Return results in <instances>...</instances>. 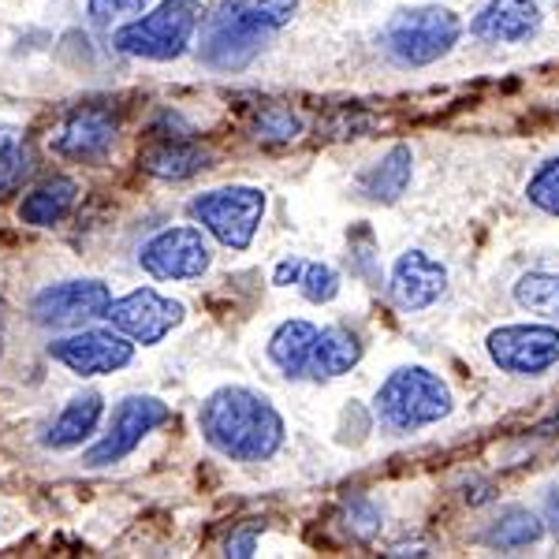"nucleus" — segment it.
<instances>
[{
    "instance_id": "f257e3e1",
    "label": "nucleus",
    "mask_w": 559,
    "mask_h": 559,
    "mask_svg": "<svg viewBox=\"0 0 559 559\" xmlns=\"http://www.w3.org/2000/svg\"><path fill=\"white\" fill-rule=\"evenodd\" d=\"M205 444L236 463H265L284 448V418L265 395L250 388H216L198 411Z\"/></svg>"
},
{
    "instance_id": "f03ea898",
    "label": "nucleus",
    "mask_w": 559,
    "mask_h": 559,
    "mask_svg": "<svg viewBox=\"0 0 559 559\" xmlns=\"http://www.w3.org/2000/svg\"><path fill=\"white\" fill-rule=\"evenodd\" d=\"M299 12V0H221L202 20L198 57L213 71H239L265 49L269 34L287 26Z\"/></svg>"
},
{
    "instance_id": "7ed1b4c3",
    "label": "nucleus",
    "mask_w": 559,
    "mask_h": 559,
    "mask_svg": "<svg viewBox=\"0 0 559 559\" xmlns=\"http://www.w3.org/2000/svg\"><path fill=\"white\" fill-rule=\"evenodd\" d=\"M455 407L452 388L440 373L426 366H400L388 373V381L377 388L373 411L384 429L392 432H418L426 426H437Z\"/></svg>"
},
{
    "instance_id": "20e7f679",
    "label": "nucleus",
    "mask_w": 559,
    "mask_h": 559,
    "mask_svg": "<svg viewBox=\"0 0 559 559\" xmlns=\"http://www.w3.org/2000/svg\"><path fill=\"white\" fill-rule=\"evenodd\" d=\"M463 38V20L452 8L426 4L403 8L384 23V52L403 68H426L452 52V45Z\"/></svg>"
},
{
    "instance_id": "39448f33",
    "label": "nucleus",
    "mask_w": 559,
    "mask_h": 559,
    "mask_svg": "<svg viewBox=\"0 0 559 559\" xmlns=\"http://www.w3.org/2000/svg\"><path fill=\"white\" fill-rule=\"evenodd\" d=\"M202 0H160L142 20H131L116 31V49L142 60H176L202 26Z\"/></svg>"
},
{
    "instance_id": "423d86ee",
    "label": "nucleus",
    "mask_w": 559,
    "mask_h": 559,
    "mask_svg": "<svg viewBox=\"0 0 559 559\" xmlns=\"http://www.w3.org/2000/svg\"><path fill=\"white\" fill-rule=\"evenodd\" d=\"M191 216L205 231L231 250H247L265 216V191L261 187H216L191 202Z\"/></svg>"
},
{
    "instance_id": "0eeeda50",
    "label": "nucleus",
    "mask_w": 559,
    "mask_h": 559,
    "mask_svg": "<svg viewBox=\"0 0 559 559\" xmlns=\"http://www.w3.org/2000/svg\"><path fill=\"white\" fill-rule=\"evenodd\" d=\"M492 366L511 377H540L559 366V329L552 324H500L485 340Z\"/></svg>"
},
{
    "instance_id": "6e6552de",
    "label": "nucleus",
    "mask_w": 559,
    "mask_h": 559,
    "mask_svg": "<svg viewBox=\"0 0 559 559\" xmlns=\"http://www.w3.org/2000/svg\"><path fill=\"white\" fill-rule=\"evenodd\" d=\"M168 418H173V411H168V403H160L157 395H128V400H120V407L112 411L105 437L83 455V463L86 466L120 463V459H128L153 429L165 426Z\"/></svg>"
},
{
    "instance_id": "1a4fd4ad",
    "label": "nucleus",
    "mask_w": 559,
    "mask_h": 559,
    "mask_svg": "<svg viewBox=\"0 0 559 559\" xmlns=\"http://www.w3.org/2000/svg\"><path fill=\"white\" fill-rule=\"evenodd\" d=\"M139 265L153 280H198L202 273H210L213 250L210 239L202 236V228L179 224V228H165L150 242H142Z\"/></svg>"
},
{
    "instance_id": "9d476101",
    "label": "nucleus",
    "mask_w": 559,
    "mask_h": 559,
    "mask_svg": "<svg viewBox=\"0 0 559 559\" xmlns=\"http://www.w3.org/2000/svg\"><path fill=\"white\" fill-rule=\"evenodd\" d=\"M112 292L102 280H64L38 292V299L31 302V318L41 329H79L86 321H97L108 313Z\"/></svg>"
},
{
    "instance_id": "9b49d317",
    "label": "nucleus",
    "mask_w": 559,
    "mask_h": 559,
    "mask_svg": "<svg viewBox=\"0 0 559 559\" xmlns=\"http://www.w3.org/2000/svg\"><path fill=\"white\" fill-rule=\"evenodd\" d=\"M183 313H187L183 302L165 299V295L153 292V287H139V292H128L123 299L108 302L105 321L112 324V329H120L123 336H131L134 344L153 347L183 321Z\"/></svg>"
},
{
    "instance_id": "f8f14e48",
    "label": "nucleus",
    "mask_w": 559,
    "mask_h": 559,
    "mask_svg": "<svg viewBox=\"0 0 559 559\" xmlns=\"http://www.w3.org/2000/svg\"><path fill=\"white\" fill-rule=\"evenodd\" d=\"M49 355L79 377H105V373H116V369L131 366L134 340L123 336L120 329H83V332H75V336L52 340Z\"/></svg>"
},
{
    "instance_id": "ddd939ff",
    "label": "nucleus",
    "mask_w": 559,
    "mask_h": 559,
    "mask_svg": "<svg viewBox=\"0 0 559 559\" xmlns=\"http://www.w3.org/2000/svg\"><path fill=\"white\" fill-rule=\"evenodd\" d=\"M448 292V269L426 250H407L392 265V280H388V295L400 310L418 313L429 310L440 295Z\"/></svg>"
},
{
    "instance_id": "4468645a",
    "label": "nucleus",
    "mask_w": 559,
    "mask_h": 559,
    "mask_svg": "<svg viewBox=\"0 0 559 559\" xmlns=\"http://www.w3.org/2000/svg\"><path fill=\"white\" fill-rule=\"evenodd\" d=\"M116 116L108 108H75V112L64 116V123L57 128V134L49 139V146L60 153V157L71 160H94L116 142Z\"/></svg>"
},
{
    "instance_id": "2eb2a0df",
    "label": "nucleus",
    "mask_w": 559,
    "mask_h": 559,
    "mask_svg": "<svg viewBox=\"0 0 559 559\" xmlns=\"http://www.w3.org/2000/svg\"><path fill=\"white\" fill-rule=\"evenodd\" d=\"M474 38L492 45H519L540 31V8L534 0H489L471 23Z\"/></svg>"
},
{
    "instance_id": "dca6fc26",
    "label": "nucleus",
    "mask_w": 559,
    "mask_h": 559,
    "mask_svg": "<svg viewBox=\"0 0 559 559\" xmlns=\"http://www.w3.org/2000/svg\"><path fill=\"white\" fill-rule=\"evenodd\" d=\"M139 165L157 179H191L210 168V150L191 139H157L139 153Z\"/></svg>"
},
{
    "instance_id": "f3484780",
    "label": "nucleus",
    "mask_w": 559,
    "mask_h": 559,
    "mask_svg": "<svg viewBox=\"0 0 559 559\" xmlns=\"http://www.w3.org/2000/svg\"><path fill=\"white\" fill-rule=\"evenodd\" d=\"M358 362H362V340H358L350 329H344V324H329V329L318 332V344H313L306 377L332 381V377L350 373Z\"/></svg>"
},
{
    "instance_id": "a211bd4d",
    "label": "nucleus",
    "mask_w": 559,
    "mask_h": 559,
    "mask_svg": "<svg viewBox=\"0 0 559 559\" xmlns=\"http://www.w3.org/2000/svg\"><path fill=\"white\" fill-rule=\"evenodd\" d=\"M411 173H414V157H411V146H392L384 153L377 165H369L362 179H358V187H362V194L369 202H400L403 194H407L411 187Z\"/></svg>"
},
{
    "instance_id": "6ab92c4d",
    "label": "nucleus",
    "mask_w": 559,
    "mask_h": 559,
    "mask_svg": "<svg viewBox=\"0 0 559 559\" xmlns=\"http://www.w3.org/2000/svg\"><path fill=\"white\" fill-rule=\"evenodd\" d=\"M318 332H321L318 324H310L302 318H292V321L280 324L273 336H269V358H273V366L280 369V373L306 377L313 344H318Z\"/></svg>"
},
{
    "instance_id": "aec40b11",
    "label": "nucleus",
    "mask_w": 559,
    "mask_h": 559,
    "mask_svg": "<svg viewBox=\"0 0 559 559\" xmlns=\"http://www.w3.org/2000/svg\"><path fill=\"white\" fill-rule=\"evenodd\" d=\"M75 198H79L75 179L57 176V179H49V183L34 187V191L23 198V202H20V221L31 224V228H52V224H60L71 213Z\"/></svg>"
},
{
    "instance_id": "412c9836",
    "label": "nucleus",
    "mask_w": 559,
    "mask_h": 559,
    "mask_svg": "<svg viewBox=\"0 0 559 559\" xmlns=\"http://www.w3.org/2000/svg\"><path fill=\"white\" fill-rule=\"evenodd\" d=\"M102 411H105L102 392H83V395H75V400H71L68 407L60 411V418L49 426V432H45V444L57 448V452H60V448L83 444L90 432L97 429V421H102Z\"/></svg>"
},
{
    "instance_id": "4be33fe9",
    "label": "nucleus",
    "mask_w": 559,
    "mask_h": 559,
    "mask_svg": "<svg viewBox=\"0 0 559 559\" xmlns=\"http://www.w3.org/2000/svg\"><path fill=\"white\" fill-rule=\"evenodd\" d=\"M273 284L276 287H292L299 284V292L310 302H332L340 295V273L324 261H302V258H284L273 269Z\"/></svg>"
},
{
    "instance_id": "5701e85b",
    "label": "nucleus",
    "mask_w": 559,
    "mask_h": 559,
    "mask_svg": "<svg viewBox=\"0 0 559 559\" xmlns=\"http://www.w3.org/2000/svg\"><path fill=\"white\" fill-rule=\"evenodd\" d=\"M540 534H545V522H540L534 511L508 508V511H500V515L489 522V530L481 534V540L489 548H500V552H515V548L537 545Z\"/></svg>"
},
{
    "instance_id": "b1692460",
    "label": "nucleus",
    "mask_w": 559,
    "mask_h": 559,
    "mask_svg": "<svg viewBox=\"0 0 559 559\" xmlns=\"http://www.w3.org/2000/svg\"><path fill=\"white\" fill-rule=\"evenodd\" d=\"M31 173H34V157L20 142V134L0 131V194L15 191Z\"/></svg>"
},
{
    "instance_id": "393cba45",
    "label": "nucleus",
    "mask_w": 559,
    "mask_h": 559,
    "mask_svg": "<svg viewBox=\"0 0 559 559\" xmlns=\"http://www.w3.org/2000/svg\"><path fill=\"white\" fill-rule=\"evenodd\" d=\"M556 295H559V276L552 273H526V276H519V284H515V302L522 310L545 313V318L556 313Z\"/></svg>"
},
{
    "instance_id": "a878e982",
    "label": "nucleus",
    "mask_w": 559,
    "mask_h": 559,
    "mask_svg": "<svg viewBox=\"0 0 559 559\" xmlns=\"http://www.w3.org/2000/svg\"><path fill=\"white\" fill-rule=\"evenodd\" d=\"M526 198L530 205H537L540 213L559 216V157L545 160L526 183Z\"/></svg>"
},
{
    "instance_id": "bb28decb",
    "label": "nucleus",
    "mask_w": 559,
    "mask_h": 559,
    "mask_svg": "<svg viewBox=\"0 0 559 559\" xmlns=\"http://www.w3.org/2000/svg\"><path fill=\"white\" fill-rule=\"evenodd\" d=\"M254 131H258V139H265V142H292L295 134L302 131V123L287 105H265L258 112Z\"/></svg>"
},
{
    "instance_id": "cd10ccee",
    "label": "nucleus",
    "mask_w": 559,
    "mask_h": 559,
    "mask_svg": "<svg viewBox=\"0 0 559 559\" xmlns=\"http://www.w3.org/2000/svg\"><path fill=\"white\" fill-rule=\"evenodd\" d=\"M142 8H146V0H86V15L97 26L134 20V15H142Z\"/></svg>"
},
{
    "instance_id": "c85d7f7f",
    "label": "nucleus",
    "mask_w": 559,
    "mask_h": 559,
    "mask_svg": "<svg viewBox=\"0 0 559 559\" xmlns=\"http://www.w3.org/2000/svg\"><path fill=\"white\" fill-rule=\"evenodd\" d=\"M347 530L358 540H369L373 534H381V508L362 500V496H358V500H350L347 503Z\"/></svg>"
},
{
    "instance_id": "c756f323",
    "label": "nucleus",
    "mask_w": 559,
    "mask_h": 559,
    "mask_svg": "<svg viewBox=\"0 0 559 559\" xmlns=\"http://www.w3.org/2000/svg\"><path fill=\"white\" fill-rule=\"evenodd\" d=\"M254 545H258V530H242L228 540V552L224 556H239V559H250L254 556Z\"/></svg>"
},
{
    "instance_id": "7c9ffc66",
    "label": "nucleus",
    "mask_w": 559,
    "mask_h": 559,
    "mask_svg": "<svg viewBox=\"0 0 559 559\" xmlns=\"http://www.w3.org/2000/svg\"><path fill=\"white\" fill-rule=\"evenodd\" d=\"M545 522H548V530H552V537L559 540V485H552L545 496Z\"/></svg>"
},
{
    "instance_id": "2f4dec72",
    "label": "nucleus",
    "mask_w": 559,
    "mask_h": 559,
    "mask_svg": "<svg viewBox=\"0 0 559 559\" xmlns=\"http://www.w3.org/2000/svg\"><path fill=\"white\" fill-rule=\"evenodd\" d=\"M0 340H4V302H0Z\"/></svg>"
},
{
    "instance_id": "473e14b6",
    "label": "nucleus",
    "mask_w": 559,
    "mask_h": 559,
    "mask_svg": "<svg viewBox=\"0 0 559 559\" xmlns=\"http://www.w3.org/2000/svg\"><path fill=\"white\" fill-rule=\"evenodd\" d=\"M556 313H559V295H556Z\"/></svg>"
}]
</instances>
